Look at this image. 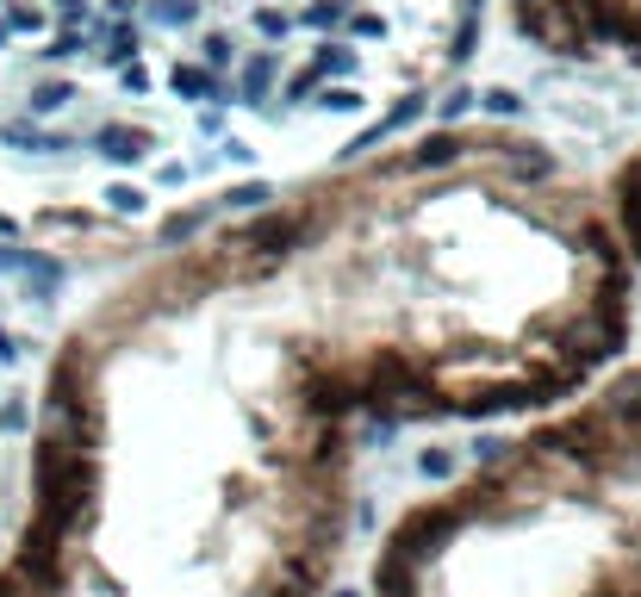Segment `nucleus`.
Listing matches in <instances>:
<instances>
[{
	"label": "nucleus",
	"instance_id": "7",
	"mask_svg": "<svg viewBox=\"0 0 641 597\" xmlns=\"http://www.w3.org/2000/svg\"><path fill=\"white\" fill-rule=\"evenodd\" d=\"M455 162H461V137L455 131H430L411 156L392 162V174H436V169H455Z\"/></svg>",
	"mask_w": 641,
	"mask_h": 597
},
{
	"label": "nucleus",
	"instance_id": "10",
	"mask_svg": "<svg viewBox=\"0 0 641 597\" xmlns=\"http://www.w3.org/2000/svg\"><path fill=\"white\" fill-rule=\"evenodd\" d=\"M417 118H424V100H417V94H405V100H399V106H392L387 118H374L368 131L355 137L350 150H343V162H350V156H362V150H374L380 137H392V131H405V125H417Z\"/></svg>",
	"mask_w": 641,
	"mask_h": 597
},
{
	"label": "nucleus",
	"instance_id": "30",
	"mask_svg": "<svg viewBox=\"0 0 641 597\" xmlns=\"http://www.w3.org/2000/svg\"><path fill=\"white\" fill-rule=\"evenodd\" d=\"M50 62H69V57H81V38L76 32H62V38H50V50H44Z\"/></svg>",
	"mask_w": 641,
	"mask_h": 597
},
{
	"label": "nucleus",
	"instance_id": "28",
	"mask_svg": "<svg viewBox=\"0 0 641 597\" xmlns=\"http://www.w3.org/2000/svg\"><path fill=\"white\" fill-rule=\"evenodd\" d=\"M318 81H324L318 69H299V76L287 81V100H311V94H318Z\"/></svg>",
	"mask_w": 641,
	"mask_h": 597
},
{
	"label": "nucleus",
	"instance_id": "22",
	"mask_svg": "<svg viewBox=\"0 0 641 597\" xmlns=\"http://www.w3.org/2000/svg\"><path fill=\"white\" fill-rule=\"evenodd\" d=\"M480 113H492V118H517V113H524V100L511 94V88H492V94H480Z\"/></svg>",
	"mask_w": 641,
	"mask_h": 597
},
{
	"label": "nucleus",
	"instance_id": "25",
	"mask_svg": "<svg viewBox=\"0 0 641 597\" xmlns=\"http://www.w3.org/2000/svg\"><path fill=\"white\" fill-rule=\"evenodd\" d=\"M318 106H324V113H362V88H331Z\"/></svg>",
	"mask_w": 641,
	"mask_h": 597
},
{
	"label": "nucleus",
	"instance_id": "5",
	"mask_svg": "<svg viewBox=\"0 0 641 597\" xmlns=\"http://www.w3.org/2000/svg\"><path fill=\"white\" fill-rule=\"evenodd\" d=\"M610 218H617V237H622V250H629V262L641 268V150L610 181Z\"/></svg>",
	"mask_w": 641,
	"mask_h": 597
},
{
	"label": "nucleus",
	"instance_id": "31",
	"mask_svg": "<svg viewBox=\"0 0 641 597\" xmlns=\"http://www.w3.org/2000/svg\"><path fill=\"white\" fill-rule=\"evenodd\" d=\"M255 25H262V32H268V38H281V32H287V13H274V7H262V13H255Z\"/></svg>",
	"mask_w": 641,
	"mask_h": 597
},
{
	"label": "nucleus",
	"instance_id": "16",
	"mask_svg": "<svg viewBox=\"0 0 641 597\" xmlns=\"http://www.w3.org/2000/svg\"><path fill=\"white\" fill-rule=\"evenodd\" d=\"M343 13H350V0H311L306 13H299V25H311V32H331V25H343Z\"/></svg>",
	"mask_w": 641,
	"mask_h": 597
},
{
	"label": "nucleus",
	"instance_id": "1",
	"mask_svg": "<svg viewBox=\"0 0 641 597\" xmlns=\"http://www.w3.org/2000/svg\"><path fill=\"white\" fill-rule=\"evenodd\" d=\"M524 448L554 473V498L598 504L641 536V367L604 386L598 405L536 429Z\"/></svg>",
	"mask_w": 641,
	"mask_h": 597
},
{
	"label": "nucleus",
	"instance_id": "12",
	"mask_svg": "<svg viewBox=\"0 0 641 597\" xmlns=\"http://www.w3.org/2000/svg\"><path fill=\"white\" fill-rule=\"evenodd\" d=\"M57 287H62V262H50V255H25V292H32V299H50Z\"/></svg>",
	"mask_w": 641,
	"mask_h": 597
},
{
	"label": "nucleus",
	"instance_id": "4",
	"mask_svg": "<svg viewBox=\"0 0 641 597\" xmlns=\"http://www.w3.org/2000/svg\"><path fill=\"white\" fill-rule=\"evenodd\" d=\"M318 231H324V225H318L311 213H262L250 231H243V243H237V250L262 255V262H287V255L306 250Z\"/></svg>",
	"mask_w": 641,
	"mask_h": 597
},
{
	"label": "nucleus",
	"instance_id": "11",
	"mask_svg": "<svg viewBox=\"0 0 641 597\" xmlns=\"http://www.w3.org/2000/svg\"><path fill=\"white\" fill-rule=\"evenodd\" d=\"M169 81H175V94H187V100H225V81H218L206 62H181Z\"/></svg>",
	"mask_w": 641,
	"mask_h": 597
},
{
	"label": "nucleus",
	"instance_id": "2",
	"mask_svg": "<svg viewBox=\"0 0 641 597\" xmlns=\"http://www.w3.org/2000/svg\"><path fill=\"white\" fill-rule=\"evenodd\" d=\"M467 504L461 498H448V504H417V510H405L399 517V529L387 536V548L392 554H405V560H417V566H430V560L443 554L448 541L467 529Z\"/></svg>",
	"mask_w": 641,
	"mask_h": 597
},
{
	"label": "nucleus",
	"instance_id": "8",
	"mask_svg": "<svg viewBox=\"0 0 641 597\" xmlns=\"http://www.w3.org/2000/svg\"><path fill=\"white\" fill-rule=\"evenodd\" d=\"M100 156L106 162H118V169H131V162H144V156L156 150V137L150 131H137V125H100Z\"/></svg>",
	"mask_w": 641,
	"mask_h": 597
},
{
	"label": "nucleus",
	"instance_id": "3",
	"mask_svg": "<svg viewBox=\"0 0 641 597\" xmlns=\"http://www.w3.org/2000/svg\"><path fill=\"white\" fill-rule=\"evenodd\" d=\"M62 548H69V541H62L44 517H32L25 523V536H20V554L7 560V566H13L38 597H57V585L69 578V554H62Z\"/></svg>",
	"mask_w": 641,
	"mask_h": 597
},
{
	"label": "nucleus",
	"instance_id": "33",
	"mask_svg": "<svg viewBox=\"0 0 641 597\" xmlns=\"http://www.w3.org/2000/svg\"><path fill=\"white\" fill-rule=\"evenodd\" d=\"M274 597H311V592H299V585H274Z\"/></svg>",
	"mask_w": 641,
	"mask_h": 597
},
{
	"label": "nucleus",
	"instance_id": "9",
	"mask_svg": "<svg viewBox=\"0 0 641 597\" xmlns=\"http://www.w3.org/2000/svg\"><path fill=\"white\" fill-rule=\"evenodd\" d=\"M417 585H424V566L387 548L380 566H374V592H380V597H417Z\"/></svg>",
	"mask_w": 641,
	"mask_h": 597
},
{
	"label": "nucleus",
	"instance_id": "21",
	"mask_svg": "<svg viewBox=\"0 0 641 597\" xmlns=\"http://www.w3.org/2000/svg\"><path fill=\"white\" fill-rule=\"evenodd\" d=\"M69 100H76L69 81H44L38 94H32V113H57V106H69Z\"/></svg>",
	"mask_w": 641,
	"mask_h": 597
},
{
	"label": "nucleus",
	"instance_id": "14",
	"mask_svg": "<svg viewBox=\"0 0 641 597\" xmlns=\"http://www.w3.org/2000/svg\"><path fill=\"white\" fill-rule=\"evenodd\" d=\"M137 57V38H131V25H113L106 38H100V62H113V69H131Z\"/></svg>",
	"mask_w": 641,
	"mask_h": 597
},
{
	"label": "nucleus",
	"instance_id": "23",
	"mask_svg": "<svg viewBox=\"0 0 641 597\" xmlns=\"http://www.w3.org/2000/svg\"><path fill=\"white\" fill-rule=\"evenodd\" d=\"M106 206H113V213H125V218H137V213H144V193H137L131 181H118V187H106Z\"/></svg>",
	"mask_w": 641,
	"mask_h": 597
},
{
	"label": "nucleus",
	"instance_id": "18",
	"mask_svg": "<svg viewBox=\"0 0 641 597\" xmlns=\"http://www.w3.org/2000/svg\"><path fill=\"white\" fill-rule=\"evenodd\" d=\"M262 199H274V187H268V181H243V187H231V193H225V206H231V213H255Z\"/></svg>",
	"mask_w": 641,
	"mask_h": 597
},
{
	"label": "nucleus",
	"instance_id": "29",
	"mask_svg": "<svg viewBox=\"0 0 641 597\" xmlns=\"http://www.w3.org/2000/svg\"><path fill=\"white\" fill-rule=\"evenodd\" d=\"M7 25H13V32H44V13H38V7H13Z\"/></svg>",
	"mask_w": 641,
	"mask_h": 597
},
{
	"label": "nucleus",
	"instance_id": "6",
	"mask_svg": "<svg viewBox=\"0 0 641 597\" xmlns=\"http://www.w3.org/2000/svg\"><path fill=\"white\" fill-rule=\"evenodd\" d=\"M499 169H505L511 187H548L554 181V150H542V143H511V150H499Z\"/></svg>",
	"mask_w": 641,
	"mask_h": 597
},
{
	"label": "nucleus",
	"instance_id": "27",
	"mask_svg": "<svg viewBox=\"0 0 641 597\" xmlns=\"http://www.w3.org/2000/svg\"><path fill=\"white\" fill-rule=\"evenodd\" d=\"M473 106H480V94H473V88H455V94L443 100V118H448V125H455V118H467V113H473Z\"/></svg>",
	"mask_w": 641,
	"mask_h": 597
},
{
	"label": "nucleus",
	"instance_id": "20",
	"mask_svg": "<svg viewBox=\"0 0 641 597\" xmlns=\"http://www.w3.org/2000/svg\"><path fill=\"white\" fill-rule=\"evenodd\" d=\"M311 69H318V76H343V69H355V50H350V44H324Z\"/></svg>",
	"mask_w": 641,
	"mask_h": 597
},
{
	"label": "nucleus",
	"instance_id": "24",
	"mask_svg": "<svg viewBox=\"0 0 641 597\" xmlns=\"http://www.w3.org/2000/svg\"><path fill=\"white\" fill-rule=\"evenodd\" d=\"M199 57H206V69H213V76H218V69H225V62H231V57H237V44H231V38H225V32H213V38L199 44Z\"/></svg>",
	"mask_w": 641,
	"mask_h": 597
},
{
	"label": "nucleus",
	"instance_id": "32",
	"mask_svg": "<svg viewBox=\"0 0 641 597\" xmlns=\"http://www.w3.org/2000/svg\"><path fill=\"white\" fill-rule=\"evenodd\" d=\"M20 355H25V348H20V336H13V330H0V361L13 367V361H20Z\"/></svg>",
	"mask_w": 641,
	"mask_h": 597
},
{
	"label": "nucleus",
	"instance_id": "37",
	"mask_svg": "<svg viewBox=\"0 0 641 597\" xmlns=\"http://www.w3.org/2000/svg\"><path fill=\"white\" fill-rule=\"evenodd\" d=\"M331 597H355V592H331Z\"/></svg>",
	"mask_w": 641,
	"mask_h": 597
},
{
	"label": "nucleus",
	"instance_id": "36",
	"mask_svg": "<svg viewBox=\"0 0 641 597\" xmlns=\"http://www.w3.org/2000/svg\"><path fill=\"white\" fill-rule=\"evenodd\" d=\"M7 38H13V25H7V20H0V44H7Z\"/></svg>",
	"mask_w": 641,
	"mask_h": 597
},
{
	"label": "nucleus",
	"instance_id": "15",
	"mask_svg": "<svg viewBox=\"0 0 641 597\" xmlns=\"http://www.w3.org/2000/svg\"><path fill=\"white\" fill-rule=\"evenodd\" d=\"M455 467H461L455 448H424V455H417V473H424L430 485H448V480H455Z\"/></svg>",
	"mask_w": 641,
	"mask_h": 597
},
{
	"label": "nucleus",
	"instance_id": "35",
	"mask_svg": "<svg viewBox=\"0 0 641 597\" xmlns=\"http://www.w3.org/2000/svg\"><path fill=\"white\" fill-rule=\"evenodd\" d=\"M57 7H62V13H69V20H76V13H81V0H57Z\"/></svg>",
	"mask_w": 641,
	"mask_h": 597
},
{
	"label": "nucleus",
	"instance_id": "19",
	"mask_svg": "<svg viewBox=\"0 0 641 597\" xmlns=\"http://www.w3.org/2000/svg\"><path fill=\"white\" fill-rule=\"evenodd\" d=\"M150 13H156V25H194L199 20L194 0H150Z\"/></svg>",
	"mask_w": 641,
	"mask_h": 597
},
{
	"label": "nucleus",
	"instance_id": "34",
	"mask_svg": "<svg viewBox=\"0 0 641 597\" xmlns=\"http://www.w3.org/2000/svg\"><path fill=\"white\" fill-rule=\"evenodd\" d=\"M0 237H20V225H13L7 213H0Z\"/></svg>",
	"mask_w": 641,
	"mask_h": 597
},
{
	"label": "nucleus",
	"instance_id": "26",
	"mask_svg": "<svg viewBox=\"0 0 641 597\" xmlns=\"http://www.w3.org/2000/svg\"><path fill=\"white\" fill-rule=\"evenodd\" d=\"M0 429H7V436H25V429H32V411H25L20 399H7V405H0Z\"/></svg>",
	"mask_w": 641,
	"mask_h": 597
},
{
	"label": "nucleus",
	"instance_id": "17",
	"mask_svg": "<svg viewBox=\"0 0 641 597\" xmlns=\"http://www.w3.org/2000/svg\"><path fill=\"white\" fill-rule=\"evenodd\" d=\"M199 231H206V206L169 218V225H162V243H187V237H199Z\"/></svg>",
	"mask_w": 641,
	"mask_h": 597
},
{
	"label": "nucleus",
	"instance_id": "13",
	"mask_svg": "<svg viewBox=\"0 0 641 597\" xmlns=\"http://www.w3.org/2000/svg\"><path fill=\"white\" fill-rule=\"evenodd\" d=\"M274 76H281V62H274V50H255V62L243 69V100H268V88H274Z\"/></svg>",
	"mask_w": 641,
	"mask_h": 597
}]
</instances>
